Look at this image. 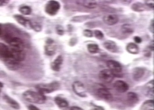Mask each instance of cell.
I'll return each mask as SVG.
<instances>
[{"mask_svg":"<svg viewBox=\"0 0 154 110\" xmlns=\"http://www.w3.org/2000/svg\"><path fill=\"white\" fill-rule=\"evenodd\" d=\"M14 18L16 20V21L20 25H21L22 26H23L25 28H30V26H29L30 20L26 19L23 16H22L21 15L16 14V15H14Z\"/></svg>","mask_w":154,"mask_h":110,"instance_id":"e0dca14e","label":"cell"},{"mask_svg":"<svg viewBox=\"0 0 154 110\" xmlns=\"http://www.w3.org/2000/svg\"><path fill=\"white\" fill-rule=\"evenodd\" d=\"M72 87L74 92L77 94V96L81 97H87L86 89L84 84L82 82L79 81H74L72 85Z\"/></svg>","mask_w":154,"mask_h":110,"instance_id":"5b68a950","label":"cell"},{"mask_svg":"<svg viewBox=\"0 0 154 110\" xmlns=\"http://www.w3.org/2000/svg\"><path fill=\"white\" fill-rule=\"evenodd\" d=\"M154 20H152L151 21V24H150V26H149V30L152 33H154Z\"/></svg>","mask_w":154,"mask_h":110,"instance_id":"d590c367","label":"cell"},{"mask_svg":"<svg viewBox=\"0 0 154 110\" xmlns=\"http://www.w3.org/2000/svg\"><path fill=\"white\" fill-rule=\"evenodd\" d=\"M141 108L143 110H154V100H148L145 101L143 104Z\"/></svg>","mask_w":154,"mask_h":110,"instance_id":"cb8c5ba5","label":"cell"},{"mask_svg":"<svg viewBox=\"0 0 154 110\" xmlns=\"http://www.w3.org/2000/svg\"><path fill=\"white\" fill-rule=\"evenodd\" d=\"M69 110H84L83 108H81V107H77V106H73L72 107L70 108Z\"/></svg>","mask_w":154,"mask_h":110,"instance_id":"f35d334b","label":"cell"},{"mask_svg":"<svg viewBox=\"0 0 154 110\" xmlns=\"http://www.w3.org/2000/svg\"><path fill=\"white\" fill-rule=\"evenodd\" d=\"M3 86H4L3 83L0 81V93H1V89L3 87Z\"/></svg>","mask_w":154,"mask_h":110,"instance_id":"ab89813d","label":"cell"},{"mask_svg":"<svg viewBox=\"0 0 154 110\" xmlns=\"http://www.w3.org/2000/svg\"><path fill=\"white\" fill-rule=\"evenodd\" d=\"M97 96L106 101H110L113 99V96L111 93L106 88H100L97 91Z\"/></svg>","mask_w":154,"mask_h":110,"instance_id":"7c38bea8","label":"cell"},{"mask_svg":"<svg viewBox=\"0 0 154 110\" xmlns=\"http://www.w3.org/2000/svg\"><path fill=\"white\" fill-rule=\"evenodd\" d=\"M134 40L136 43H141L142 42V39L137 36L134 37Z\"/></svg>","mask_w":154,"mask_h":110,"instance_id":"e575fe53","label":"cell"},{"mask_svg":"<svg viewBox=\"0 0 154 110\" xmlns=\"http://www.w3.org/2000/svg\"><path fill=\"white\" fill-rule=\"evenodd\" d=\"M1 32H2V27H1V25L0 24V35L1 33Z\"/></svg>","mask_w":154,"mask_h":110,"instance_id":"60d3db41","label":"cell"},{"mask_svg":"<svg viewBox=\"0 0 154 110\" xmlns=\"http://www.w3.org/2000/svg\"><path fill=\"white\" fill-rule=\"evenodd\" d=\"M0 57L4 60L12 58V53L9 46L0 42Z\"/></svg>","mask_w":154,"mask_h":110,"instance_id":"9c48e42d","label":"cell"},{"mask_svg":"<svg viewBox=\"0 0 154 110\" xmlns=\"http://www.w3.org/2000/svg\"><path fill=\"white\" fill-rule=\"evenodd\" d=\"M127 100L131 104H135L138 102L139 98L136 93L130 92L127 94Z\"/></svg>","mask_w":154,"mask_h":110,"instance_id":"603a6c76","label":"cell"},{"mask_svg":"<svg viewBox=\"0 0 154 110\" xmlns=\"http://www.w3.org/2000/svg\"><path fill=\"white\" fill-rule=\"evenodd\" d=\"M7 68L11 70H17L19 68L20 63H18L12 59H8L4 60Z\"/></svg>","mask_w":154,"mask_h":110,"instance_id":"ac0fdd59","label":"cell"},{"mask_svg":"<svg viewBox=\"0 0 154 110\" xmlns=\"http://www.w3.org/2000/svg\"><path fill=\"white\" fill-rule=\"evenodd\" d=\"M56 31H57V33H58V35H64V28L63 27L60 25H58L56 26Z\"/></svg>","mask_w":154,"mask_h":110,"instance_id":"1f68e13d","label":"cell"},{"mask_svg":"<svg viewBox=\"0 0 154 110\" xmlns=\"http://www.w3.org/2000/svg\"><path fill=\"white\" fill-rule=\"evenodd\" d=\"M83 35L87 38H92L93 36V32L90 30H85L83 31Z\"/></svg>","mask_w":154,"mask_h":110,"instance_id":"4dcf8cb0","label":"cell"},{"mask_svg":"<svg viewBox=\"0 0 154 110\" xmlns=\"http://www.w3.org/2000/svg\"><path fill=\"white\" fill-rule=\"evenodd\" d=\"M63 63V58L61 55H59L54 59V60L51 63V69L54 71H59L61 65Z\"/></svg>","mask_w":154,"mask_h":110,"instance_id":"9a60e30c","label":"cell"},{"mask_svg":"<svg viewBox=\"0 0 154 110\" xmlns=\"http://www.w3.org/2000/svg\"><path fill=\"white\" fill-rule=\"evenodd\" d=\"M126 50L130 54L137 55L139 52V48L136 43L130 42L127 45Z\"/></svg>","mask_w":154,"mask_h":110,"instance_id":"d6986e66","label":"cell"},{"mask_svg":"<svg viewBox=\"0 0 154 110\" xmlns=\"http://www.w3.org/2000/svg\"><path fill=\"white\" fill-rule=\"evenodd\" d=\"M23 97L25 100L29 102L42 104L45 102L46 97L45 94L40 93L38 91L26 90L23 93Z\"/></svg>","mask_w":154,"mask_h":110,"instance_id":"6da1fadb","label":"cell"},{"mask_svg":"<svg viewBox=\"0 0 154 110\" xmlns=\"http://www.w3.org/2000/svg\"><path fill=\"white\" fill-rule=\"evenodd\" d=\"M8 0H0V7H4L7 5L9 3Z\"/></svg>","mask_w":154,"mask_h":110,"instance_id":"d6a6232c","label":"cell"},{"mask_svg":"<svg viewBox=\"0 0 154 110\" xmlns=\"http://www.w3.org/2000/svg\"><path fill=\"white\" fill-rule=\"evenodd\" d=\"M54 102L60 108H66L68 106V102L64 98L60 96H57L54 98Z\"/></svg>","mask_w":154,"mask_h":110,"instance_id":"44dd1931","label":"cell"},{"mask_svg":"<svg viewBox=\"0 0 154 110\" xmlns=\"http://www.w3.org/2000/svg\"><path fill=\"white\" fill-rule=\"evenodd\" d=\"M56 50V46L54 40L51 38H48L46 41V45L45 46V54L48 56H52L55 53Z\"/></svg>","mask_w":154,"mask_h":110,"instance_id":"ba28073f","label":"cell"},{"mask_svg":"<svg viewBox=\"0 0 154 110\" xmlns=\"http://www.w3.org/2000/svg\"><path fill=\"white\" fill-rule=\"evenodd\" d=\"M146 5L148 7H149V8H154V2H151V1H148L147 2H146Z\"/></svg>","mask_w":154,"mask_h":110,"instance_id":"8d00e7d4","label":"cell"},{"mask_svg":"<svg viewBox=\"0 0 154 110\" xmlns=\"http://www.w3.org/2000/svg\"><path fill=\"white\" fill-rule=\"evenodd\" d=\"M154 80H151L145 85V90L146 91V96L154 97Z\"/></svg>","mask_w":154,"mask_h":110,"instance_id":"7402d4cb","label":"cell"},{"mask_svg":"<svg viewBox=\"0 0 154 110\" xmlns=\"http://www.w3.org/2000/svg\"><path fill=\"white\" fill-rule=\"evenodd\" d=\"M91 110H105V109L101 106H97L95 105H93Z\"/></svg>","mask_w":154,"mask_h":110,"instance_id":"836d02e7","label":"cell"},{"mask_svg":"<svg viewBox=\"0 0 154 110\" xmlns=\"http://www.w3.org/2000/svg\"><path fill=\"white\" fill-rule=\"evenodd\" d=\"M114 74L109 69L101 70L99 74V77L100 80L106 83H111L115 79Z\"/></svg>","mask_w":154,"mask_h":110,"instance_id":"52a82bcc","label":"cell"},{"mask_svg":"<svg viewBox=\"0 0 154 110\" xmlns=\"http://www.w3.org/2000/svg\"><path fill=\"white\" fill-rule=\"evenodd\" d=\"M103 22L109 26L116 25L119 20V17L115 14H108L105 15L103 18Z\"/></svg>","mask_w":154,"mask_h":110,"instance_id":"4fadbf2b","label":"cell"},{"mask_svg":"<svg viewBox=\"0 0 154 110\" xmlns=\"http://www.w3.org/2000/svg\"><path fill=\"white\" fill-rule=\"evenodd\" d=\"M146 69L143 67L135 68L133 70V79L135 81H140L143 79L145 73Z\"/></svg>","mask_w":154,"mask_h":110,"instance_id":"8fae6325","label":"cell"},{"mask_svg":"<svg viewBox=\"0 0 154 110\" xmlns=\"http://www.w3.org/2000/svg\"><path fill=\"white\" fill-rule=\"evenodd\" d=\"M29 26H30V28L32 29L36 32H40L42 30V27L40 24H39L36 22H34V21H31L30 20V24H29Z\"/></svg>","mask_w":154,"mask_h":110,"instance_id":"f1b7e54d","label":"cell"},{"mask_svg":"<svg viewBox=\"0 0 154 110\" xmlns=\"http://www.w3.org/2000/svg\"><path fill=\"white\" fill-rule=\"evenodd\" d=\"M78 4L89 9H94L97 7V3L94 1H78Z\"/></svg>","mask_w":154,"mask_h":110,"instance_id":"ffe728a7","label":"cell"},{"mask_svg":"<svg viewBox=\"0 0 154 110\" xmlns=\"http://www.w3.org/2000/svg\"><path fill=\"white\" fill-rule=\"evenodd\" d=\"M60 84L57 81H54L50 83L40 84L36 86V88L40 93L46 94L53 93L60 89Z\"/></svg>","mask_w":154,"mask_h":110,"instance_id":"3957f363","label":"cell"},{"mask_svg":"<svg viewBox=\"0 0 154 110\" xmlns=\"http://www.w3.org/2000/svg\"><path fill=\"white\" fill-rule=\"evenodd\" d=\"M6 42L9 44L11 53H18L25 52L23 41L18 37H6Z\"/></svg>","mask_w":154,"mask_h":110,"instance_id":"7a4b0ae2","label":"cell"},{"mask_svg":"<svg viewBox=\"0 0 154 110\" xmlns=\"http://www.w3.org/2000/svg\"><path fill=\"white\" fill-rule=\"evenodd\" d=\"M87 49L88 52L92 54H95L99 50V46L95 43H89L87 45Z\"/></svg>","mask_w":154,"mask_h":110,"instance_id":"484cf974","label":"cell"},{"mask_svg":"<svg viewBox=\"0 0 154 110\" xmlns=\"http://www.w3.org/2000/svg\"><path fill=\"white\" fill-rule=\"evenodd\" d=\"M19 11L23 15H29L32 13V8L28 5H22L20 7Z\"/></svg>","mask_w":154,"mask_h":110,"instance_id":"4316f807","label":"cell"},{"mask_svg":"<svg viewBox=\"0 0 154 110\" xmlns=\"http://www.w3.org/2000/svg\"><path fill=\"white\" fill-rule=\"evenodd\" d=\"M131 9L136 12H141L145 10L144 5L141 2H136L133 4L131 7Z\"/></svg>","mask_w":154,"mask_h":110,"instance_id":"83f0119b","label":"cell"},{"mask_svg":"<svg viewBox=\"0 0 154 110\" xmlns=\"http://www.w3.org/2000/svg\"><path fill=\"white\" fill-rule=\"evenodd\" d=\"M28 110H40L36 106L33 105H30L28 106Z\"/></svg>","mask_w":154,"mask_h":110,"instance_id":"74e56055","label":"cell"},{"mask_svg":"<svg viewBox=\"0 0 154 110\" xmlns=\"http://www.w3.org/2000/svg\"><path fill=\"white\" fill-rule=\"evenodd\" d=\"M103 47L110 52L117 53L119 52V48L115 42L112 40H106L103 44Z\"/></svg>","mask_w":154,"mask_h":110,"instance_id":"5bb4252c","label":"cell"},{"mask_svg":"<svg viewBox=\"0 0 154 110\" xmlns=\"http://www.w3.org/2000/svg\"><path fill=\"white\" fill-rule=\"evenodd\" d=\"M122 32L124 34L131 35L134 32L133 28L130 24H124L122 27Z\"/></svg>","mask_w":154,"mask_h":110,"instance_id":"d4e9b609","label":"cell"},{"mask_svg":"<svg viewBox=\"0 0 154 110\" xmlns=\"http://www.w3.org/2000/svg\"><path fill=\"white\" fill-rule=\"evenodd\" d=\"M94 34H95V36L97 39H102L104 38V34L101 30H95Z\"/></svg>","mask_w":154,"mask_h":110,"instance_id":"f546056e","label":"cell"},{"mask_svg":"<svg viewBox=\"0 0 154 110\" xmlns=\"http://www.w3.org/2000/svg\"><path fill=\"white\" fill-rule=\"evenodd\" d=\"M3 99L5 100V101L14 109L19 110L20 108V105L19 103L16 100H14V99L10 97L7 94L4 95Z\"/></svg>","mask_w":154,"mask_h":110,"instance_id":"2e32d148","label":"cell"},{"mask_svg":"<svg viewBox=\"0 0 154 110\" xmlns=\"http://www.w3.org/2000/svg\"><path fill=\"white\" fill-rule=\"evenodd\" d=\"M106 65L109 69L114 74L115 76L119 75L122 72L123 68L121 64L116 60H109L107 61Z\"/></svg>","mask_w":154,"mask_h":110,"instance_id":"8992f818","label":"cell"},{"mask_svg":"<svg viewBox=\"0 0 154 110\" xmlns=\"http://www.w3.org/2000/svg\"><path fill=\"white\" fill-rule=\"evenodd\" d=\"M60 8V4L57 1H49L46 4L45 11L48 15L54 16L57 14Z\"/></svg>","mask_w":154,"mask_h":110,"instance_id":"277c9868","label":"cell"},{"mask_svg":"<svg viewBox=\"0 0 154 110\" xmlns=\"http://www.w3.org/2000/svg\"><path fill=\"white\" fill-rule=\"evenodd\" d=\"M116 90L118 92L123 93L129 89V86L123 80H117L113 84Z\"/></svg>","mask_w":154,"mask_h":110,"instance_id":"30bf717a","label":"cell"}]
</instances>
